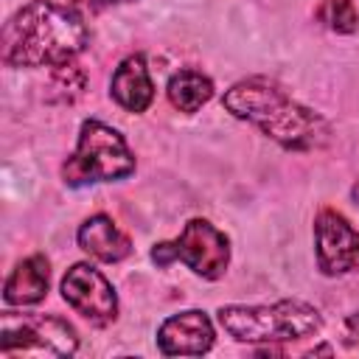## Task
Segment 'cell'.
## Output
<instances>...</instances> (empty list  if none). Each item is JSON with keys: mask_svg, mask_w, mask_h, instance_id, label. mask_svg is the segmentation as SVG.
I'll use <instances>...</instances> for the list:
<instances>
[{"mask_svg": "<svg viewBox=\"0 0 359 359\" xmlns=\"http://www.w3.org/2000/svg\"><path fill=\"white\" fill-rule=\"evenodd\" d=\"M317 17H320V22H325L337 34H351L359 25V14H356L353 0H323L317 8Z\"/></svg>", "mask_w": 359, "mask_h": 359, "instance_id": "cell-14", "label": "cell"}, {"mask_svg": "<svg viewBox=\"0 0 359 359\" xmlns=\"http://www.w3.org/2000/svg\"><path fill=\"white\" fill-rule=\"evenodd\" d=\"M174 250H177V261H182L185 266H191L196 275L208 280L222 278L230 264L227 236L205 219H191L182 227L180 238L174 241Z\"/></svg>", "mask_w": 359, "mask_h": 359, "instance_id": "cell-7", "label": "cell"}, {"mask_svg": "<svg viewBox=\"0 0 359 359\" xmlns=\"http://www.w3.org/2000/svg\"><path fill=\"white\" fill-rule=\"evenodd\" d=\"M95 6H115V3H129V0H93Z\"/></svg>", "mask_w": 359, "mask_h": 359, "instance_id": "cell-17", "label": "cell"}, {"mask_svg": "<svg viewBox=\"0 0 359 359\" xmlns=\"http://www.w3.org/2000/svg\"><path fill=\"white\" fill-rule=\"evenodd\" d=\"M213 95V81L199 70H180L168 81V101L180 112H196Z\"/></svg>", "mask_w": 359, "mask_h": 359, "instance_id": "cell-13", "label": "cell"}, {"mask_svg": "<svg viewBox=\"0 0 359 359\" xmlns=\"http://www.w3.org/2000/svg\"><path fill=\"white\" fill-rule=\"evenodd\" d=\"M109 93L112 98L129 109V112H143L149 109L151 98H154V84L149 79V67H146V59L140 53L135 56H126L115 73H112V84H109Z\"/></svg>", "mask_w": 359, "mask_h": 359, "instance_id": "cell-10", "label": "cell"}, {"mask_svg": "<svg viewBox=\"0 0 359 359\" xmlns=\"http://www.w3.org/2000/svg\"><path fill=\"white\" fill-rule=\"evenodd\" d=\"M132 171H135V157L126 140L121 137V132H115L101 121L81 123L76 151L62 165V177L73 188L121 180Z\"/></svg>", "mask_w": 359, "mask_h": 359, "instance_id": "cell-4", "label": "cell"}, {"mask_svg": "<svg viewBox=\"0 0 359 359\" xmlns=\"http://www.w3.org/2000/svg\"><path fill=\"white\" fill-rule=\"evenodd\" d=\"M213 345V323L205 311L188 309L157 328V348L165 356H199Z\"/></svg>", "mask_w": 359, "mask_h": 359, "instance_id": "cell-9", "label": "cell"}, {"mask_svg": "<svg viewBox=\"0 0 359 359\" xmlns=\"http://www.w3.org/2000/svg\"><path fill=\"white\" fill-rule=\"evenodd\" d=\"M79 247L104 261V264H115V261H123L129 252H132V244H129V236L104 213L98 216H90L81 227H79Z\"/></svg>", "mask_w": 359, "mask_h": 359, "instance_id": "cell-11", "label": "cell"}, {"mask_svg": "<svg viewBox=\"0 0 359 359\" xmlns=\"http://www.w3.org/2000/svg\"><path fill=\"white\" fill-rule=\"evenodd\" d=\"M222 328L238 342H289L323 328V317L303 300H278L272 306H222Z\"/></svg>", "mask_w": 359, "mask_h": 359, "instance_id": "cell-3", "label": "cell"}, {"mask_svg": "<svg viewBox=\"0 0 359 359\" xmlns=\"http://www.w3.org/2000/svg\"><path fill=\"white\" fill-rule=\"evenodd\" d=\"M345 328H348V334L359 337V311H356V314H351V317L345 320Z\"/></svg>", "mask_w": 359, "mask_h": 359, "instance_id": "cell-16", "label": "cell"}, {"mask_svg": "<svg viewBox=\"0 0 359 359\" xmlns=\"http://www.w3.org/2000/svg\"><path fill=\"white\" fill-rule=\"evenodd\" d=\"M62 297L93 325H107L118 317L112 283L90 264H73L62 278Z\"/></svg>", "mask_w": 359, "mask_h": 359, "instance_id": "cell-6", "label": "cell"}, {"mask_svg": "<svg viewBox=\"0 0 359 359\" xmlns=\"http://www.w3.org/2000/svg\"><path fill=\"white\" fill-rule=\"evenodd\" d=\"M87 45V25L79 11L34 0L22 6L3 28L0 56L8 67H62Z\"/></svg>", "mask_w": 359, "mask_h": 359, "instance_id": "cell-1", "label": "cell"}, {"mask_svg": "<svg viewBox=\"0 0 359 359\" xmlns=\"http://www.w3.org/2000/svg\"><path fill=\"white\" fill-rule=\"evenodd\" d=\"M224 107L241 121L255 123L266 137L275 143L311 151L328 143L331 129L328 123L309 107L297 104L269 79H244L224 93Z\"/></svg>", "mask_w": 359, "mask_h": 359, "instance_id": "cell-2", "label": "cell"}, {"mask_svg": "<svg viewBox=\"0 0 359 359\" xmlns=\"http://www.w3.org/2000/svg\"><path fill=\"white\" fill-rule=\"evenodd\" d=\"M314 247L317 264L325 275L359 272V230H353L342 213L320 210L314 219Z\"/></svg>", "mask_w": 359, "mask_h": 359, "instance_id": "cell-8", "label": "cell"}, {"mask_svg": "<svg viewBox=\"0 0 359 359\" xmlns=\"http://www.w3.org/2000/svg\"><path fill=\"white\" fill-rule=\"evenodd\" d=\"M79 348V337L67 320L48 314H11L0 317V353H36V356H70Z\"/></svg>", "mask_w": 359, "mask_h": 359, "instance_id": "cell-5", "label": "cell"}, {"mask_svg": "<svg viewBox=\"0 0 359 359\" xmlns=\"http://www.w3.org/2000/svg\"><path fill=\"white\" fill-rule=\"evenodd\" d=\"M48 258L45 255H31L14 266V272L6 278L3 286V300L8 306H34L45 297L48 292Z\"/></svg>", "mask_w": 359, "mask_h": 359, "instance_id": "cell-12", "label": "cell"}, {"mask_svg": "<svg viewBox=\"0 0 359 359\" xmlns=\"http://www.w3.org/2000/svg\"><path fill=\"white\" fill-rule=\"evenodd\" d=\"M151 258L160 264V266H168L171 261H177V250H174V241H163L151 250Z\"/></svg>", "mask_w": 359, "mask_h": 359, "instance_id": "cell-15", "label": "cell"}]
</instances>
